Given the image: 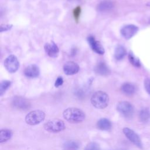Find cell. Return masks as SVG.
I'll use <instances>...</instances> for the list:
<instances>
[{"instance_id":"obj_1","label":"cell","mask_w":150,"mask_h":150,"mask_svg":"<svg viewBox=\"0 0 150 150\" xmlns=\"http://www.w3.org/2000/svg\"><path fill=\"white\" fill-rule=\"evenodd\" d=\"M64 118L71 123H79L84 120L85 113L80 109L75 107H70L66 109L63 112Z\"/></svg>"},{"instance_id":"obj_2","label":"cell","mask_w":150,"mask_h":150,"mask_svg":"<svg viewBox=\"0 0 150 150\" xmlns=\"http://www.w3.org/2000/svg\"><path fill=\"white\" fill-rule=\"evenodd\" d=\"M91 103L96 108L104 109L109 103V97L104 91H96L91 97Z\"/></svg>"},{"instance_id":"obj_3","label":"cell","mask_w":150,"mask_h":150,"mask_svg":"<svg viewBox=\"0 0 150 150\" xmlns=\"http://www.w3.org/2000/svg\"><path fill=\"white\" fill-rule=\"evenodd\" d=\"M45 118L43 111L36 110L29 112L25 117V122L30 125H37L42 122Z\"/></svg>"},{"instance_id":"obj_4","label":"cell","mask_w":150,"mask_h":150,"mask_svg":"<svg viewBox=\"0 0 150 150\" xmlns=\"http://www.w3.org/2000/svg\"><path fill=\"white\" fill-rule=\"evenodd\" d=\"M66 128L64 122L59 119L50 120L44 124V128L50 132H59L63 131Z\"/></svg>"},{"instance_id":"obj_5","label":"cell","mask_w":150,"mask_h":150,"mask_svg":"<svg viewBox=\"0 0 150 150\" xmlns=\"http://www.w3.org/2000/svg\"><path fill=\"white\" fill-rule=\"evenodd\" d=\"M117 111L126 118L131 117L134 114V107L129 102L122 101L118 103L117 105Z\"/></svg>"},{"instance_id":"obj_6","label":"cell","mask_w":150,"mask_h":150,"mask_svg":"<svg viewBox=\"0 0 150 150\" xmlns=\"http://www.w3.org/2000/svg\"><path fill=\"white\" fill-rule=\"evenodd\" d=\"M122 132L125 137L135 145H136L139 148L142 149L143 145L141 141V139L139 135L132 129L125 127L122 129Z\"/></svg>"},{"instance_id":"obj_7","label":"cell","mask_w":150,"mask_h":150,"mask_svg":"<svg viewBox=\"0 0 150 150\" xmlns=\"http://www.w3.org/2000/svg\"><path fill=\"white\" fill-rule=\"evenodd\" d=\"M4 66L8 72L13 73L18 70L19 62L15 56L9 55L4 61Z\"/></svg>"},{"instance_id":"obj_8","label":"cell","mask_w":150,"mask_h":150,"mask_svg":"<svg viewBox=\"0 0 150 150\" xmlns=\"http://www.w3.org/2000/svg\"><path fill=\"white\" fill-rule=\"evenodd\" d=\"M12 104L16 108L26 110L29 108L30 106V102L25 98L21 96H15L12 100Z\"/></svg>"},{"instance_id":"obj_9","label":"cell","mask_w":150,"mask_h":150,"mask_svg":"<svg viewBox=\"0 0 150 150\" xmlns=\"http://www.w3.org/2000/svg\"><path fill=\"white\" fill-rule=\"evenodd\" d=\"M138 31V28L132 24L127 25L121 29V35L126 39H129L133 37Z\"/></svg>"},{"instance_id":"obj_10","label":"cell","mask_w":150,"mask_h":150,"mask_svg":"<svg viewBox=\"0 0 150 150\" xmlns=\"http://www.w3.org/2000/svg\"><path fill=\"white\" fill-rule=\"evenodd\" d=\"M87 41L91 49L94 52L99 54H103L104 53L105 51L103 46L99 41L96 40L95 38L93 36H88L87 38Z\"/></svg>"},{"instance_id":"obj_11","label":"cell","mask_w":150,"mask_h":150,"mask_svg":"<svg viewBox=\"0 0 150 150\" xmlns=\"http://www.w3.org/2000/svg\"><path fill=\"white\" fill-rule=\"evenodd\" d=\"M63 69L66 74L71 76L77 73L80 70V67L76 63L73 61H68L64 64Z\"/></svg>"},{"instance_id":"obj_12","label":"cell","mask_w":150,"mask_h":150,"mask_svg":"<svg viewBox=\"0 0 150 150\" xmlns=\"http://www.w3.org/2000/svg\"><path fill=\"white\" fill-rule=\"evenodd\" d=\"M45 50L47 54L50 57L55 58L58 56L59 53V49L57 45L53 41L46 43L44 46Z\"/></svg>"},{"instance_id":"obj_13","label":"cell","mask_w":150,"mask_h":150,"mask_svg":"<svg viewBox=\"0 0 150 150\" xmlns=\"http://www.w3.org/2000/svg\"><path fill=\"white\" fill-rule=\"evenodd\" d=\"M24 74L29 78H35L39 76L40 70L38 66L35 64H30L25 67L24 70Z\"/></svg>"},{"instance_id":"obj_14","label":"cell","mask_w":150,"mask_h":150,"mask_svg":"<svg viewBox=\"0 0 150 150\" xmlns=\"http://www.w3.org/2000/svg\"><path fill=\"white\" fill-rule=\"evenodd\" d=\"M95 71L101 76H107L110 73V70L108 66L104 62H100L95 67Z\"/></svg>"},{"instance_id":"obj_15","label":"cell","mask_w":150,"mask_h":150,"mask_svg":"<svg viewBox=\"0 0 150 150\" xmlns=\"http://www.w3.org/2000/svg\"><path fill=\"white\" fill-rule=\"evenodd\" d=\"M114 7L113 2L110 0H104L100 2L97 7V9L98 11L100 12H105L108 11L112 9Z\"/></svg>"},{"instance_id":"obj_16","label":"cell","mask_w":150,"mask_h":150,"mask_svg":"<svg viewBox=\"0 0 150 150\" xmlns=\"http://www.w3.org/2000/svg\"><path fill=\"white\" fill-rule=\"evenodd\" d=\"M121 90L124 94L128 96H131L135 93L136 88L134 84L130 83H125L122 85Z\"/></svg>"},{"instance_id":"obj_17","label":"cell","mask_w":150,"mask_h":150,"mask_svg":"<svg viewBox=\"0 0 150 150\" xmlns=\"http://www.w3.org/2000/svg\"><path fill=\"white\" fill-rule=\"evenodd\" d=\"M97 126L101 130L108 131L111 129L112 125L110 120L107 118H103L98 121L97 123Z\"/></svg>"},{"instance_id":"obj_18","label":"cell","mask_w":150,"mask_h":150,"mask_svg":"<svg viewBox=\"0 0 150 150\" xmlns=\"http://www.w3.org/2000/svg\"><path fill=\"white\" fill-rule=\"evenodd\" d=\"M79 142L75 140L67 141L63 145V150H79Z\"/></svg>"},{"instance_id":"obj_19","label":"cell","mask_w":150,"mask_h":150,"mask_svg":"<svg viewBox=\"0 0 150 150\" xmlns=\"http://www.w3.org/2000/svg\"><path fill=\"white\" fill-rule=\"evenodd\" d=\"M139 119L143 123L149 122L150 121V110L148 108H142L139 112Z\"/></svg>"},{"instance_id":"obj_20","label":"cell","mask_w":150,"mask_h":150,"mask_svg":"<svg viewBox=\"0 0 150 150\" xmlns=\"http://www.w3.org/2000/svg\"><path fill=\"white\" fill-rule=\"evenodd\" d=\"M127 51L124 46L121 45H118L115 47L114 51V57L115 58V59L120 60L125 57Z\"/></svg>"},{"instance_id":"obj_21","label":"cell","mask_w":150,"mask_h":150,"mask_svg":"<svg viewBox=\"0 0 150 150\" xmlns=\"http://www.w3.org/2000/svg\"><path fill=\"white\" fill-rule=\"evenodd\" d=\"M12 131L9 129H2L0 131V142L3 143L10 139L12 136Z\"/></svg>"},{"instance_id":"obj_22","label":"cell","mask_w":150,"mask_h":150,"mask_svg":"<svg viewBox=\"0 0 150 150\" xmlns=\"http://www.w3.org/2000/svg\"><path fill=\"white\" fill-rule=\"evenodd\" d=\"M11 82L9 80H3L0 84V95L2 96L6 90L10 87Z\"/></svg>"},{"instance_id":"obj_23","label":"cell","mask_w":150,"mask_h":150,"mask_svg":"<svg viewBox=\"0 0 150 150\" xmlns=\"http://www.w3.org/2000/svg\"><path fill=\"white\" fill-rule=\"evenodd\" d=\"M128 58L130 63L134 66L139 67L141 66V63L138 58H137L132 52H130L128 55Z\"/></svg>"},{"instance_id":"obj_24","label":"cell","mask_w":150,"mask_h":150,"mask_svg":"<svg viewBox=\"0 0 150 150\" xmlns=\"http://www.w3.org/2000/svg\"><path fill=\"white\" fill-rule=\"evenodd\" d=\"M84 150H100V148L97 143L95 142H91L87 144Z\"/></svg>"},{"instance_id":"obj_25","label":"cell","mask_w":150,"mask_h":150,"mask_svg":"<svg viewBox=\"0 0 150 150\" xmlns=\"http://www.w3.org/2000/svg\"><path fill=\"white\" fill-rule=\"evenodd\" d=\"M144 87L146 91L150 96V78H146L145 79Z\"/></svg>"},{"instance_id":"obj_26","label":"cell","mask_w":150,"mask_h":150,"mask_svg":"<svg viewBox=\"0 0 150 150\" xmlns=\"http://www.w3.org/2000/svg\"><path fill=\"white\" fill-rule=\"evenodd\" d=\"M80 10H81L80 7L77 6L73 11V15H74L75 19H76V20H78V19L79 18V16L80 14Z\"/></svg>"},{"instance_id":"obj_27","label":"cell","mask_w":150,"mask_h":150,"mask_svg":"<svg viewBox=\"0 0 150 150\" xmlns=\"http://www.w3.org/2000/svg\"><path fill=\"white\" fill-rule=\"evenodd\" d=\"M63 83V79L61 76H59L57 78L55 83H54V86L56 87H59V86H62Z\"/></svg>"},{"instance_id":"obj_28","label":"cell","mask_w":150,"mask_h":150,"mask_svg":"<svg viewBox=\"0 0 150 150\" xmlns=\"http://www.w3.org/2000/svg\"><path fill=\"white\" fill-rule=\"evenodd\" d=\"M12 27V25H2L1 26V32H4L10 30Z\"/></svg>"},{"instance_id":"obj_29","label":"cell","mask_w":150,"mask_h":150,"mask_svg":"<svg viewBox=\"0 0 150 150\" xmlns=\"http://www.w3.org/2000/svg\"><path fill=\"white\" fill-rule=\"evenodd\" d=\"M70 1H77V0H69Z\"/></svg>"}]
</instances>
